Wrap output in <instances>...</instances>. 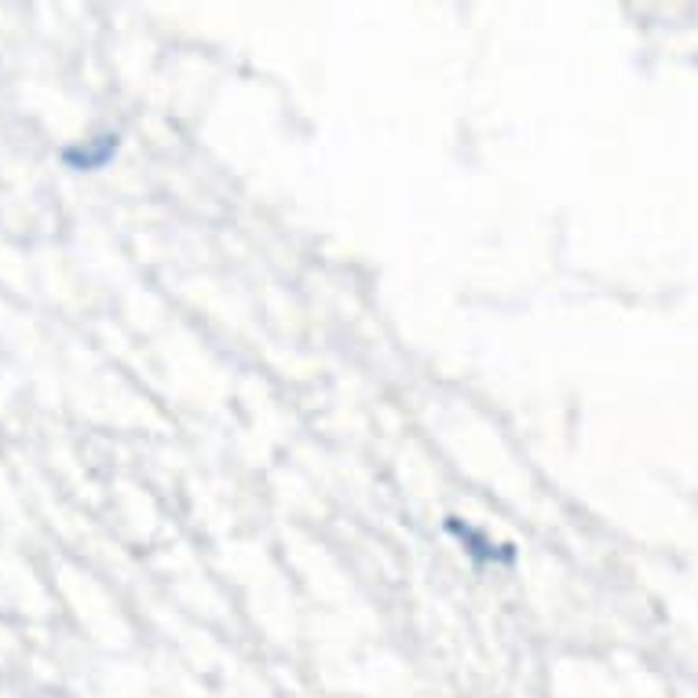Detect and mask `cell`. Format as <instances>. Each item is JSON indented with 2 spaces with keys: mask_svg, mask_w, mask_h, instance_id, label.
I'll return each instance as SVG.
<instances>
[{
  "mask_svg": "<svg viewBox=\"0 0 698 698\" xmlns=\"http://www.w3.org/2000/svg\"><path fill=\"white\" fill-rule=\"evenodd\" d=\"M114 151H117V135H100L95 146H74V151H66L63 157L70 165H77V169H95V165H103Z\"/></svg>",
  "mask_w": 698,
  "mask_h": 698,
  "instance_id": "6da1fadb",
  "label": "cell"
}]
</instances>
